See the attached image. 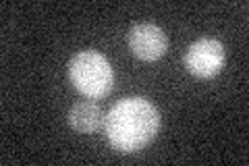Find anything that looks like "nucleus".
Returning a JSON list of instances; mask_svg holds the SVG:
<instances>
[{
	"mask_svg": "<svg viewBox=\"0 0 249 166\" xmlns=\"http://www.w3.org/2000/svg\"><path fill=\"white\" fill-rule=\"evenodd\" d=\"M106 137L114 149L133 154L143 149L160 131V112L145 98H127L114 104L104 121Z\"/></svg>",
	"mask_w": 249,
	"mask_h": 166,
	"instance_id": "1",
	"label": "nucleus"
},
{
	"mask_svg": "<svg viewBox=\"0 0 249 166\" xmlns=\"http://www.w3.org/2000/svg\"><path fill=\"white\" fill-rule=\"evenodd\" d=\"M69 79L83 96L91 100L108 96L114 83V73L108 58L96 50H81L69 62Z\"/></svg>",
	"mask_w": 249,
	"mask_h": 166,
	"instance_id": "2",
	"label": "nucleus"
},
{
	"mask_svg": "<svg viewBox=\"0 0 249 166\" xmlns=\"http://www.w3.org/2000/svg\"><path fill=\"white\" fill-rule=\"evenodd\" d=\"M227 52L224 46L212 37H201L193 42L185 52V67L199 79H212L222 71Z\"/></svg>",
	"mask_w": 249,
	"mask_h": 166,
	"instance_id": "3",
	"label": "nucleus"
},
{
	"mask_svg": "<svg viewBox=\"0 0 249 166\" xmlns=\"http://www.w3.org/2000/svg\"><path fill=\"white\" fill-rule=\"evenodd\" d=\"M129 48L139 60H158L168 48V37L154 23H139L129 31Z\"/></svg>",
	"mask_w": 249,
	"mask_h": 166,
	"instance_id": "4",
	"label": "nucleus"
},
{
	"mask_svg": "<svg viewBox=\"0 0 249 166\" xmlns=\"http://www.w3.org/2000/svg\"><path fill=\"white\" fill-rule=\"evenodd\" d=\"M104 121V112L100 110L98 104L93 102H79L69 110V125L77 131V133H96L102 127Z\"/></svg>",
	"mask_w": 249,
	"mask_h": 166,
	"instance_id": "5",
	"label": "nucleus"
}]
</instances>
